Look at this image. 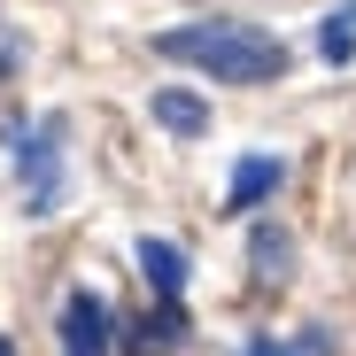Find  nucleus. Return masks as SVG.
I'll return each instance as SVG.
<instances>
[{
  "mask_svg": "<svg viewBox=\"0 0 356 356\" xmlns=\"http://www.w3.org/2000/svg\"><path fill=\"white\" fill-rule=\"evenodd\" d=\"M155 54H163V63H186V70H209L217 86H271V78H286V63H294L271 31L225 24V16H209V24H170V31L155 39Z\"/></svg>",
  "mask_w": 356,
  "mask_h": 356,
  "instance_id": "1",
  "label": "nucleus"
},
{
  "mask_svg": "<svg viewBox=\"0 0 356 356\" xmlns=\"http://www.w3.org/2000/svg\"><path fill=\"white\" fill-rule=\"evenodd\" d=\"M63 116H47L39 132H24V124H8V140H16V170H24V217H54L63 209V186H70V170H63Z\"/></svg>",
  "mask_w": 356,
  "mask_h": 356,
  "instance_id": "2",
  "label": "nucleus"
},
{
  "mask_svg": "<svg viewBox=\"0 0 356 356\" xmlns=\"http://www.w3.org/2000/svg\"><path fill=\"white\" fill-rule=\"evenodd\" d=\"M54 333H63V356H108L116 341V318H108V302H101V294L93 286H70L63 294V325H54Z\"/></svg>",
  "mask_w": 356,
  "mask_h": 356,
  "instance_id": "3",
  "label": "nucleus"
},
{
  "mask_svg": "<svg viewBox=\"0 0 356 356\" xmlns=\"http://www.w3.org/2000/svg\"><path fill=\"white\" fill-rule=\"evenodd\" d=\"M279 178H286L279 155H241V170H232V186H225V217H248L264 194H279Z\"/></svg>",
  "mask_w": 356,
  "mask_h": 356,
  "instance_id": "4",
  "label": "nucleus"
},
{
  "mask_svg": "<svg viewBox=\"0 0 356 356\" xmlns=\"http://www.w3.org/2000/svg\"><path fill=\"white\" fill-rule=\"evenodd\" d=\"M132 256H140V279L163 294V302H178V294H186V271H194L186 248H170V241H155V232H140V248H132Z\"/></svg>",
  "mask_w": 356,
  "mask_h": 356,
  "instance_id": "5",
  "label": "nucleus"
},
{
  "mask_svg": "<svg viewBox=\"0 0 356 356\" xmlns=\"http://www.w3.org/2000/svg\"><path fill=\"white\" fill-rule=\"evenodd\" d=\"M147 108H155V124H163L170 140H202V132H209V101H202V93H186V86H163Z\"/></svg>",
  "mask_w": 356,
  "mask_h": 356,
  "instance_id": "6",
  "label": "nucleus"
},
{
  "mask_svg": "<svg viewBox=\"0 0 356 356\" xmlns=\"http://www.w3.org/2000/svg\"><path fill=\"white\" fill-rule=\"evenodd\" d=\"M248 264H256V279H286V264H294V241H286V232L279 225H256V241H248Z\"/></svg>",
  "mask_w": 356,
  "mask_h": 356,
  "instance_id": "7",
  "label": "nucleus"
},
{
  "mask_svg": "<svg viewBox=\"0 0 356 356\" xmlns=\"http://www.w3.org/2000/svg\"><path fill=\"white\" fill-rule=\"evenodd\" d=\"M318 54H325L333 70H341V63H356V0H348V8H333V16L318 24Z\"/></svg>",
  "mask_w": 356,
  "mask_h": 356,
  "instance_id": "8",
  "label": "nucleus"
},
{
  "mask_svg": "<svg viewBox=\"0 0 356 356\" xmlns=\"http://www.w3.org/2000/svg\"><path fill=\"white\" fill-rule=\"evenodd\" d=\"M241 356H310V348H286V341H271V333H256V341H248Z\"/></svg>",
  "mask_w": 356,
  "mask_h": 356,
  "instance_id": "9",
  "label": "nucleus"
},
{
  "mask_svg": "<svg viewBox=\"0 0 356 356\" xmlns=\"http://www.w3.org/2000/svg\"><path fill=\"white\" fill-rule=\"evenodd\" d=\"M16 63H24V39H16V31H8V24H0V78H8V70H16Z\"/></svg>",
  "mask_w": 356,
  "mask_h": 356,
  "instance_id": "10",
  "label": "nucleus"
},
{
  "mask_svg": "<svg viewBox=\"0 0 356 356\" xmlns=\"http://www.w3.org/2000/svg\"><path fill=\"white\" fill-rule=\"evenodd\" d=\"M0 356H16V341H8V333H0Z\"/></svg>",
  "mask_w": 356,
  "mask_h": 356,
  "instance_id": "11",
  "label": "nucleus"
}]
</instances>
